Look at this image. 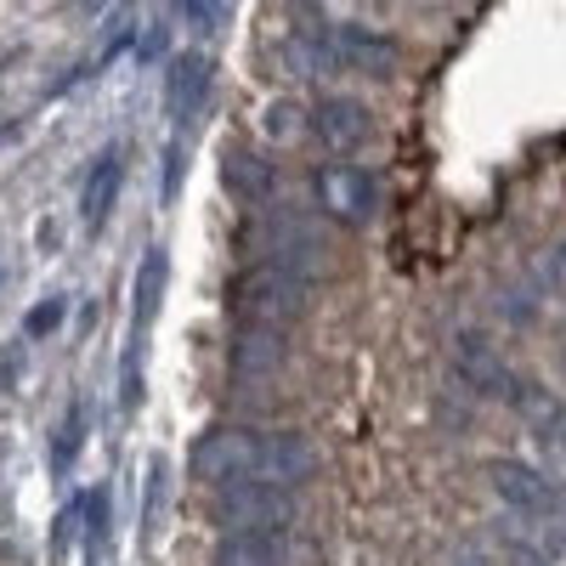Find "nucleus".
<instances>
[{
  "label": "nucleus",
  "instance_id": "f257e3e1",
  "mask_svg": "<svg viewBox=\"0 0 566 566\" xmlns=\"http://www.w3.org/2000/svg\"><path fill=\"white\" fill-rule=\"evenodd\" d=\"M227 306L239 312L244 323H266V328H290L295 317H306L312 295H306V277L295 266H250L232 277V290H227Z\"/></svg>",
  "mask_w": 566,
  "mask_h": 566
},
{
  "label": "nucleus",
  "instance_id": "f03ea898",
  "mask_svg": "<svg viewBox=\"0 0 566 566\" xmlns=\"http://www.w3.org/2000/svg\"><path fill=\"white\" fill-rule=\"evenodd\" d=\"M216 527H261V533H290V522L301 515L295 493L277 482H221L210 499Z\"/></svg>",
  "mask_w": 566,
  "mask_h": 566
},
{
  "label": "nucleus",
  "instance_id": "7ed1b4c3",
  "mask_svg": "<svg viewBox=\"0 0 566 566\" xmlns=\"http://www.w3.org/2000/svg\"><path fill=\"white\" fill-rule=\"evenodd\" d=\"M261 437L266 431H244V424H216L193 442L187 464H193V476L221 488V482H261Z\"/></svg>",
  "mask_w": 566,
  "mask_h": 566
},
{
  "label": "nucleus",
  "instance_id": "20e7f679",
  "mask_svg": "<svg viewBox=\"0 0 566 566\" xmlns=\"http://www.w3.org/2000/svg\"><path fill=\"white\" fill-rule=\"evenodd\" d=\"M312 199L328 221L340 227H368L374 210H380V181H374L363 165H323L312 176Z\"/></svg>",
  "mask_w": 566,
  "mask_h": 566
},
{
  "label": "nucleus",
  "instance_id": "39448f33",
  "mask_svg": "<svg viewBox=\"0 0 566 566\" xmlns=\"http://www.w3.org/2000/svg\"><path fill=\"white\" fill-rule=\"evenodd\" d=\"M488 488L515 510V515H533V522H555V515L566 510V488L555 476H544V470L522 464V459H493L488 464Z\"/></svg>",
  "mask_w": 566,
  "mask_h": 566
},
{
  "label": "nucleus",
  "instance_id": "423d86ee",
  "mask_svg": "<svg viewBox=\"0 0 566 566\" xmlns=\"http://www.w3.org/2000/svg\"><path fill=\"white\" fill-rule=\"evenodd\" d=\"M306 130L323 142L328 154H357V148H368L374 142V108L368 103H357V97H317L312 108H306Z\"/></svg>",
  "mask_w": 566,
  "mask_h": 566
},
{
  "label": "nucleus",
  "instance_id": "0eeeda50",
  "mask_svg": "<svg viewBox=\"0 0 566 566\" xmlns=\"http://www.w3.org/2000/svg\"><path fill=\"white\" fill-rule=\"evenodd\" d=\"M453 374H459V380L476 391V397H499V402L515 397V368L504 363V352H499L488 335H476V328L453 335Z\"/></svg>",
  "mask_w": 566,
  "mask_h": 566
},
{
  "label": "nucleus",
  "instance_id": "6e6552de",
  "mask_svg": "<svg viewBox=\"0 0 566 566\" xmlns=\"http://www.w3.org/2000/svg\"><path fill=\"white\" fill-rule=\"evenodd\" d=\"M328 45H335V69H352V74H368V80H391L402 69V45L368 23H340L328 29Z\"/></svg>",
  "mask_w": 566,
  "mask_h": 566
},
{
  "label": "nucleus",
  "instance_id": "1a4fd4ad",
  "mask_svg": "<svg viewBox=\"0 0 566 566\" xmlns=\"http://www.w3.org/2000/svg\"><path fill=\"white\" fill-rule=\"evenodd\" d=\"M210 80H216V69H210L205 52H181L170 63V74H165V114L176 125H193L205 114V103H210Z\"/></svg>",
  "mask_w": 566,
  "mask_h": 566
},
{
  "label": "nucleus",
  "instance_id": "9d476101",
  "mask_svg": "<svg viewBox=\"0 0 566 566\" xmlns=\"http://www.w3.org/2000/svg\"><path fill=\"white\" fill-rule=\"evenodd\" d=\"M312 476H317V448L301 431H266L261 437V482L301 488Z\"/></svg>",
  "mask_w": 566,
  "mask_h": 566
},
{
  "label": "nucleus",
  "instance_id": "9b49d317",
  "mask_svg": "<svg viewBox=\"0 0 566 566\" xmlns=\"http://www.w3.org/2000/svg\"><path fill=\"white\" fill-rule=\"evenodd\" d=\"M221 187H227L239 205H266V199L277 193V170H272V159H261V154L227 148V154H221Z\"/></svg>",
  "mask_w": 566,
  "mask_h": 566
},
{
  "label": "nucleus",
  "instance_id": "f8f14e48",
  "mask_svg": "<svg viewBox=\"0 0 566 566\" xmlns=\"http://www.w3.org/2000/svg\"><path fill=\"white\" fill-rule=\"evenodd\" d=\"M510 408L527 419V431H533L538 442H549V448H560V442H566V402H560L549 386H538V380H515Z\"/></svg>",
  "mask_w": 566,
  "mask_h": 566
},
{
  "label": "nucleus",
  "instance_id": "ddd939ff",
  "mask_svg": "<svg viewBox=\"0 0 566 566\" xmlns=\"http://www.w3.org/2000/svg\"><path fill=\"white\" fill-rule=\"evenodd\" d=\"M290 544L283 533H261V527H232L216 544V566H290Z\"/></svg>",
  "mask_w": 566,
  "mask_h": 566
},
{
  "label": "nucleus",
  "instance_id": "4468645a",
  "mask_svg": "<svg viewBox=\"0 0 566 566\" xmlns=\"http://www.w3.org/2000/svg\"><path fill=\"white\" fill-rule=\"evenodd\" d=\"M290 363V340H283V328H266V323H250L239 340H232V368L239 374H272Z\"/></svg>",
  "mask_w": 566,
  "mask_h": 566
},
{
  "label": "nucleus",
  "instance_id": "2eb2a0df",
  "mask_svg": "<svg viewBox=\"0 0 566 566\" xmlns=\"http://www.w3.org/2000/svg\"><path fill=\"white\" fill-rule=\"evenodd\" d=\"M119 181H125V165H119V154L108 148L97 165H91V176H85V193H80V221L97 232L103 221H108V210H114V199H119Z\"/></svg>",
  "mask_w": 566,
  "mask_h": 566
},
{
  "label": "nucleus",
  "instance_id": "dca6fc26",
  "mask_svg": "<svg viewBox=\"0 0 566 566\" xmlns=\"http://www.w3.org/2000/svg\"><path fill=\"white\" fill-rule=\"evenodd\" d=\"M261 130H266L272 142H295V136L306 130V114H301L295 103H266V114H261Z\"/></svg>",
  "mask_w": 566,
  "mask_h": 566
},
{
  "label": "nucleus",
  "instance_id": "f3484780",
  "mask_svg": "<svg viewBox=\"0 0 566 566\" xmlns=\"http://www.w3.org/2000/svg\"><path fill=\"white\" fill-rule=\"evenodd\" d=\"M221 7H227V0H181V18L193 23L199 34H210L221 23Z\"/></svg>",
  "mask_w": 566,
  "mask_h": 566
},
{
  "label": "nucleus",
  "instance_id": "a211bd4d",
  "mask_svg": "<svg viewBox=\"0 0 566 566\" xmlns=\"http://www.w3.org/2000/svg\"><path fill=\"white\" fill-rule=\"evenodd\" d=\"M57 323H63V301H40V306L23 317V335H52Z\"/></svg>",
  "mask_w": 566,
  "mask_h": 566
},
{
  "label": "nucleus",
  "instance_id": "6ab92c4d",
  "mask_svg": "<svg viewBox=\"0 0 566 566\" xmlns=\"http://www.w3.org/2000/svg\"><path fill=\"white\" fill-rule=\"evenodd\" d=\"M74 448H80V408H69V419H63V437H57V470H69V464H74Z\"/></svg>",
  "mask_w": 566,
  "mask_h": 566
},
{
  "label": "nucleus",
  "instance_id": "aec40b11",
  "mask_svg": "<svg viewBox=\"0 0 566 566\" xmlns=\"http://www.w3.org/2000/svg\"><path fill=\"white\" fill-rule=\"evenodd\" d=\"M549 272H555V283H560V290H566V244L555 250V261H549Z\"/></svg>",
  "mask_w": 566,
  "mask_h": 566
},
{
  "label": "nucleus",
  "instance_id": "412c9836",
  "mask_svg": "<svg viewBox=\"0 0 566 566\" xmlns=\"http://www.w3.org/2000/svg\"><path fill=\"white\" fill-rule=\"evenodd\" d=\"M555 544H560V555H566V510L555 515Z\"/></svg>",
  "mask_w": 566,
  "mask_h": 566
},
{
  "label": "nucleus",
  "instance_id": "4be33fe9",
  "mask_svg": "<svg viewBox=\"0 0 566 566\" xmlns=\"http://www.w3.org/2000/svg\"><path fill=\"white\" fill-rule=\"evenodd\" d=\"M91 7H103V0H91Z\"/></svg>",
  "mask_w": 566,
  "mask_h": 566
},
{
  "label": "nucleus",
  "instance_id": "5701e85b",
  "mask_svg": "<svg viewBox=\"0 0 566 566\" xmlns=\"http://www.w3.org/2000/svg\"><path fill=\"white\" fill-rule=\"evenodd\" d=\"M560 448H566V442H560Z\"/></svg>",
  "mask_w": 566,
  "mask_h": 566
}]
</instances>
